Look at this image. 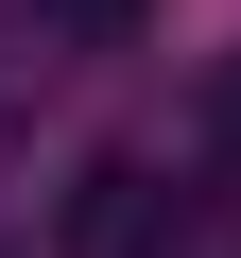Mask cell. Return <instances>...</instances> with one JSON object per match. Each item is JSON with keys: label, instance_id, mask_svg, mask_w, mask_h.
Segmentation results:
<instances>
[{"label": "cell", "instance_id": "2", "mask_svg": "<svg viewBox=\"0 0 241 258\" xmlns=\"http://www.w3.org/2000/svg\"><path fill=\"white\" fill-rule=\"evenodd\" d=\"M138 18H155V0H35V35H52V52H120Z\"/></svg>", "mask_w": 241, "mask_h": 258}, {"label": "cell", "instance_id": "3", "mask_svg": "<svg viewBox=\"0 0 241 258\" xmlns=\"http://www.w3.org/2000/svg\"><path fill=\"white\" fill-rule=\"evenodd\" d=\"M207 155H224V172H241V69H224V86H207Z\"/></svg>", "mask_w": 241, "mask_h": 258}, {"label": "cell", "instance_id": "1", "mask_svg": "<svg viewBox=\"0 0 241 258\" xmlns=\"http://www.w3.org/2000/svg\"><path fill=\"white\" fill-rule=\"evenodd\" d=\"M155 207H172V189H155L138 155H103V172L69 189V224H52V241H69V258H155Z\"/></svg>", "mask_w": 241, "mask_h": 258}]
</instances>
